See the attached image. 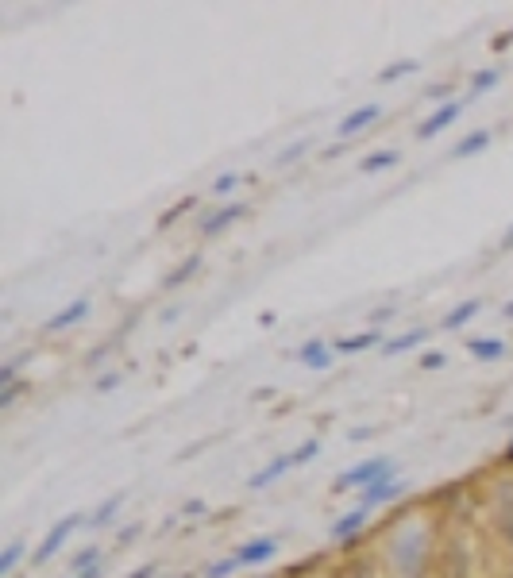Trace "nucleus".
Wrapping results in <instances>:
<instances>
[{"label": "nucleus", "instance_id": "f257e3e1", "mask_svg": "<svg viewBox=\"0 0 513 578\" xmlns=\"http://www.w3.org/2000/svg\"><path fill=\"white\" fill-rule=\"evenodd\" d=\"M429 552H433V540H429V528L424 525L397 528L390 540V559H394L397 578H424V571H429Z\"/></svg>", "mask_w": 513, "mask_h": 578}, {"label": "nucleus", "instance_id": "f03ea898", "mask_svg": "<svg viewBox=\"0 0 513 578\" xmlns=\"http://www.w3.org/2000/svg\"><path fill=\"white\" fill-rule=\"evenodd\" d=\"M390 459H363V462H355L351 471H344L340 479L332 482V494H348V489H367V486H375L382 474H390Z\"/></svg>", "mask_w": 513, "mask_h": 578}, {"label": "nucleus", "instance_id": "7ed1b4c3", "mask_svg": "<svg viewBox=\"0 0 513 578\" xmlns=\"http://www.w3.org/2000/svg\"><path fill=\"white\" fill-rule=\"evenodd\" d=\"M81 513H66L62 520H54V525H51V532H47V540H42L39 544V552H35V563H51L54 555H59L62 552V544L70 540V536H74V528L81 525Z\"/></svg>", "mask_w": 513, "mask_h": 578}, {"label": "nucleus", "instance_id": "20e7f679", "mask_svg": "<svg viewBox=\"0 0 513 578\" xmlns=\"http://www.w3.org/2000/svg\"><path fill=\"white\" fill-rule=\"evenodd\" d=\"M460 116H463V100H444V105L433 108V112L417 124V139H433V135H440V132H448V127L460 120Z\"/></svg>", "mask_w": 513, "mask_h": 578}, {"label": "nucleus", "instance_id": "39448f33", "mask_svg": "<svg viewBox=\"0 0 513 578\" xmlns=\"http://www.w3.org/2000/svg\"><path fill=\"white\" fill-rule=\"evenodd\" d=\"M397 494H406V482H402V479H394V471H390V474H382V479H378L375 486H367V489H363V501H359V505H367V509H378V505L394 501Z\"/></svg>", "mask_w": 513, "mask_h": 578}, {"label": "nucleus", "instance_id": "423d86ee", "mask_svg": "<svg viewBox=\"0 0 513 578\" xmlns=\"http://www.w3.org/2000/svg\"><path fill=\"white\" fill-rule=\"evenodd\" d=\"M378 120H382V108H378V105H359V108H351L344 120H340V143L351 139V135H359V132H367V127L378 124Z\"/></svg>", "mask_w": 513, "mask_h": 578}, {"label": "nucleus", "instance_id": "0eeeda50", "mask_svg": "<svg viewBox=\"0 0 513 578\" xmlns=\"http://www.w3.org/2000/svg\"><path fill=\"white\" fill-rule=\"evenodd\" d=\"M239 216H247V205L244 200H232V205H220L217 212H209L205 220H201V236H220V231L232 228Z\"/></svg>", "mask_w": 513, "mask_h": 578}, {"label": "nucleus", "instance_id": "6e6552de", "mask_svg": "<svg viewBox=\"0 0 513 578\" xmlns=\"http://www.w3.org/2000/svg\"><path fill=\"white\" fill-rule=\"evenodd\" d=\"M278 555V540L275 536H259V540H247L244 547L236 552V559L244 563V567H259V563H270Z\"/></svg>", "mask_w": 513, "mask_h": 578}, {"label": "nucleus", "instance_id": "1a4fd4ad", "mask_svg": "<svg viewBox=\"0 0 513 578\" xmlns=\"http://www.w3.org/2000/svg\"><path fill=\"white\" fill-rule=\"evenodd\" d=\"M297 363L309 367V370H332L336 355L324 340H309V343H302V351H297Z\"/></svg>", "mask_w": 513, "mask_h": 578}, {"label": "nucleus", "instance_id": "9d476101", "mask_svg": "<svg viewBox=\"0 0 513 578\" xmlns=\"http://www.w3.org/2000/svg\"><path fill=\"white\" fill-rule=\"evenodd\" d=\"M290 467H297V462H294V452H286V455H275V459H270L263 471H255L251 479H247V489H266L270 482H278V479H282V474H286Z\"/></svg>", "mask_w": 513, "mask_h": 578}, {"label": "nucleus", "instance_id": "9b49d317", "mask_svg": "<svg viewBox=\"0 0 513 578\" xmlns=\"http://www.w3.org/2000/svg\"><path fill=\"white\" fill-rule=\"evenodd\" d=\"M387 340H382L378 328H367V331H355V336H344L336 340V355H359V351H370V347H382Z\"/></svg>", "mask_w": 513, "mask_h": 578}, {"label": "nucleus", "instance_id": "f8f14e48", "mask_svg": "<svg viewBox=\"0 0 513 578\" xmlns=\"http://www.w3.org/2000/svg\"><path fill=\"white\" fill-rule=\"evenodd\" d=\"M85 316H89V297H78V301H70V305L62 312H54L51 321H47V331H66V328H74L81 324Z\"/></svg>", "mask_w": 513, "mask_h": 578}, {"label": "nucleus", "instance_id": "ddd939ff", "mask_svg": "<svg viewBox=\"0 0 513 578\" xmlns=\"http://www.w3.org/2000/svg\"><path fill=\"white\" fill-rule=\"evenodd\" d=\"M367 517H370V509H367V505H355V509H348V513L340 517L336 525L329 528V536H332L336 544H340V540H351L355 532H359V528L367 525Z\"/></svg>", "mask_w": 513, "mask_h": 578}, {"label": "nucleus", "instance_id": "4468645a", "mask_svg": "<svg viewBox=\"0 0 513 578\" xmlns=\"http://www.w3.org/2000/svg\"><path fill=\"white\" fill-rule=\"evenodd\" d=\"M494 143V132L490 127H475V132H467L460 143L452 147V158H475V154H482Z\"/></svg>", "mask_w": 513, "mask_h": 578}, {"label": "nucleus", "instance_id": "2eb2a0df", "mask_svg": "<svg viewBox=\"0 0 513 578\" xmlns=\"http://www.w3.org/2000/svg\"><path fill=\"white\" fill-rule=\"evenodd\" d=\"M479 309H482V301H479V297H467V301H460L455 309H448V312H444V321H440V328H444V331H455V328H463V324H471L475 316H479Z\"/></svg>", "mask_w": 513, "mask_h": 578}, {"label": "nucleus", "instance_id": "dca6fc26", "mask_svg": "<svg viewBox=\"0 0 513 578\" xmlns=\"http://www.w3.org/2000/svg\"><path fill=\"white\" fill-rule=\"evenodd\" d=\"M498 528L513 544V482H502V489H498Z\"/></svg>", "mask_w": 513, "mask_h": 578}, {"label": "nucleus", "instance_id": "f3484780", "mask_svg": "<svg viewBox=\"0 0 513 578\" xmlns=\"http://www.w3.org/2000/svg\"><path fill=\"white\" fill-rule=\"evenodd\" d=\"M467 351H471L475 359H482V363H494V359H506V340L498 336H479L467 343Z\"/></svg>", "mask_w": 513, "mask_h": 578}, {"label": "nucleus", "instance_id": "a211bd4d", "mask_svg": "<svg viewBox=\"0 0 513 578\" xmlns=\"http://www.w3.org/2000/svg\"><path fill=\"white\" fill-rule=\"evenodd\" d=\"M197 270H201V255H190V258H185L182 266H174V270H170L166 278H163V289H170V294H174V289H182L185 282L193 278Z\"/></svg>", "mask_w": 513, "mask_h": 578}, {"label": "nucleus", "instance_id": "6ab92c4d", "mask_svg": "<svg viewBox=\"0 0 513 578\" xmlns=\"http://www.w3.org/2000/svg\"><path fill=\"white\" fill-rule=\"evenodd\" d=\"M124 505V494H108L101 505H97V513H89L85 517V525H89V532H97V528H105L112 517H117V509Z\"/></svg>", "mask_w": 513, "mask_h": 578}, {"label": "nucleus", "instance_id": "aec40b11", "mask_svg": "<svg viewBox=\"0 0 513 578\" xmlns=\"http://www.w3.org/2000/svg\"><path fill=\"white\" fill-rule=\"evenodd\" d=\"M397 163H402V151L387 147V151H375V154H367L363 163H359V170H363V173H382V170H390V166H397Z\"/></svg>", "mask_w": 513, "mask_h": 578}, {"label": "nucleus", "instance_id": "412c9836", "mask_svg": "<svg viewBox=\"0 0 513 578\" xmlns=\"http://www.w3.org/2000/svg\"><path fill=\"white\" fill-rule=\"evenodd\" d=\"M424 336H429V328H413V331H406V336H394V340H387L382 343V355H402V351H413Z\"/></svg>", "mask_w": 513, "mask_h": 578}, {"label": "nucleus", "instance_id": "4be33fe9", "mask_svg": "<svg viewBox=\"0 0 513 578\" xmlns=\"http://www.w3.org/2000/svg\"><path fill=\"white\" fill-rule=\"evenodd\" d=\"M417 70H421V62H417V58H402V62H390V66H382L375 81H378V85H390V81L406 78V74H417Z\"/></svg>", "mask_w": 513, "mask_h": 578}, {"label": "nucleus", "instance_id": "5701e85b", "mask_svg": "<svg viewBox=\"0 0 513 578\" xmlns=\"http://www.w3.org/2000/svg\"><path fill=\"white\" fill-rule=\"evenodd\" d=\"M89 567H101V544H89L70 559V571H89Z\"/></svg>", "mask_w": 513, "mask_h": 578}, {"label": "nucleus", "instance_id": "b1692460", "mask_svg": "<svg viewBox=\"0 0 513 578\" xmlns=\"http://www.w3.org/2000/svg\"><path fill=\"white\" fill-rule=\"evenodd\" d=\"M498 81H502V70H479V74L471 78V97H482L498 89Z\"/></svg>", "mask_w": 513, "mask_h": 578}, {"label": "nucleus", "instance_id": "393cba45", "mask_svg": "<svg viewBox=\"0 0 513 578\" xmlns=\"http://www.w3.org/2000/svg\"><path fill=\"white\" fill-rule=\"evenodd\" d=\"M20 555H23V540H8V547L0 552V578H8L12 571H16Z\"/></svg>", "mask_w": 513, "mask_h": 578}, {"label": "nucleus", "instance_id": "a878e982", "mask_svg": "<svg viewBox=\"0 0 513 578\" xmlns=\"http://www.w3.org/2000/svg\"><path fill=\"white\" fill-rule=\"evenodd\" d=\"M236 567H239L236 555H232V559H220V563H209V567H205V578H232Z\"/></svg>", "mask_w": 513, "mask_h": 578}, {"label": "nucleus", "instance_id": "bb28decb", "mask_svg": "<svg viewBox=\"0 0 513 578\" xmlns=\"http://www.w3.org/2000/svg\"><path fill=\"white\" fill-rule=\"evenodd\" d=\"M317 455H321V440H305V443L294 452V462H297V467H305V462H312Z\"/></svg>", "mask_w": 513, "mask_h": 578}, {"label": "nucleus", "instance_id": "cd10ccee", "mask_svg": "<svg viewBox=\"0 0 513 578\" xmlns=\"http://www.w3.org/2000/svg\"><path fill=\"white\" fill-rule=\"evenodd\" d=\"M236 185H239V173H220V178L212 182V193H217V197H228V193L236 190Z\"/></svg>", "mask_w": 513, "mask_h": 578}, {"label": "nucleus", "instance_id": "c85d7f7f", "mask_svg": "<svg viewBox=\"0 0 513 578\" xmlns=\"http://www.w3.org/2000/svg\"><path fill=\"white\" fill-rule=\"evenodd\" d=\"M305 151H309V139H297V143H294V147H286V151H282V154H278V166H290V163H294V158H302Z\"/></svg>", "mask_w": 513, "mask_h": 578}, {"label": "nucleus", "instance_id": "c756f323", "mask_svg": "<svg viewBox=\"0 0 513 578\" xmlns=\"http://www.w3.org/2000/svg\"><path fill=\"white\" fill-rule=\"evenodd\" d=\"M193 205H197V197H185V200H178V205H174V209H170V212L163 216V228H170V224L178 220V216H185V212H190Z\"/></svg>", "mask_w": 513, "mask_h": 578}, {"label": "nucleus", "instance_id": "7c9ffc66", "mask_svg": "<svg viewBox=\"0 0 513 578\" xmlns=\"http://www.w3.org/2000/svg\"><path fill=\"white\" fill-rule=\"evenodd\" d=\"M448 367V355L444 351H424L421 355V370H444Z\"/></svg>", "mask_w": 513, "mask_h": 578}, {"label": "nucleus", "instance_id": "2f4dec72", "mask_svg": "<svg viewBox=\"0 0 513 578\" xmlns=\"http://www.w3.org/2000/svg\"><path fill=\"white\" fill-rule=\"evenodd\" d=\"M23 382H16V386H8V389H0V409H12V405H16V397L23 394Z\"/></svg>", "mask_w": 513, "mask_h": 578}, {"label": "nucleus", "instance_id": "473e14b6", "mask_svg": "<svg viewBox=\"0 0 513 578\" xmlns=\"http://www.w3.org/2000/svg\"><path fill=\"white\" fill-rule=\"evenodd\" d=\"M16 367H20V359H8L5 367H0V386H16Z\"/></svg>", "mask_w": 513, "mask_h": 578}, {"label": "nucleus", "instance_id": "72a5a7b5", "mask_svg": "<svg viewBox=\"0 0 513 578\" xmlns=\"http://www.w3.org/2000/svg\"><path fill=\"white\" fill-rule=\"evenodd\" d=\"M117 386H120V374H101V378L93 382V389H97V394H112V389H117Z\"/></svg>", "mask_w": 513, "mask_h": 578}, {"label": "nucleus", "instance_id": "f704fd0d", "mask_svg": "<svg viewBox=\"0 0 513 578\" xmlns=\"http://www.w3.org/2000/svg\"><path fill=\"white\" fill-rule=\"evenodd\" d=\"M182 513H185V517H201V513H205V501H201V498H190V501L182 505Z\"/></svg>", "mask_w": 513, "mask_h": 578}, {"label": "nucleus", "instance_id": "c9c22d12", "mask_svg": "<svg viewBox=\"0 0 513 578\" xmlns=\"http://www.w3.org/2000/svg\"><path fill=\"white\" fill-rule=\"evenodd\" d=\"M444 93H448V85H429V89H424V97H429V100H440Z\"/></svg>", "mask_w": 513, "mask_h": 578}, {"label": "nucleus", "instance_id": "e433bc0d", "mask_svg": "<svg viewBox=\"0 0 513 578\" xmlns=\"http://www.w3.org/2000/svg\"><path fill=\"white\" fill-rule=\"evenodd\" d=\"M387 316H394V305H387V309H378V312H370V324H378V321H387Z\"/></svg>", "mask_w": 513, "mask_h": 578}, {"label": "nucleus", "instance_id": "4c0bfd02", "mask_svg": "<svg viewBox=\"0 0 513 578\" xmlns=\"http://www.w3.org/2000/svg\"><path fill=\"white\" fill-rule=\"evenodd\" d=\"M178 316H182V305H170V309L163 312V324H170V321H178Z\"/></svg>", "mask_w": 513, "mask_h": 578}, {"label": "nucleus", "instance_id": "58836bf2", "mask_svg": "<svg viewBox=\"0 0 513 578\" xmlns=\"http://www.w3.org/2000/svg\"><path fill=\"white\" fill-rule=\"evenodd\" d=\"M70 578H101V567H89V571H78V574H70Z\"/></svg>", "mask_w": 513, "mask_h": 578}, {"label": "nucleus", "instance_id": "ea45409f", "mask_svg": "<svg viewBox=\"0 0 513 578\" xmlns=\"http://www.w3.org/2000/svg\"><path fill=\"white\" fill-rule=\"evenodd\" d=\"M502 251H513V224H509V231L502 236Z\"/></svg>", "mask_w": 513, "mask_h": 578}, {"label": "nucleus", "instance_id": "a19ab883", "mask_svg": "<svg viewBox=\"0 0 513 578\" xmlns=\"http://www.w3.org/2000/svg\"><path fill=\"white\" fill-rule=\"evenodd\" d=\"M105 355H108L105 347H101V351H93V355H89V367H97V363H105Z\"/></svg>", "mask_w": 513, "mask_h": 578}, {"label": "nucleus", "instance_id": "79ce46f5", "mask_svg": "<svg viewBox=\"0 0 513 578\" xmlns=\"http://www.w3.org/2000/svg\"><path fill=\"white\" fill-rule=\"evenodd\" d=\"M151 574H154V567H139V571H132L127 578H151Z\"/></svg>", "mask_w": 513, "mask_h": 578}, {"label": "nucleus", "instance_id": "37998d69", "mask_svg": "<svg viewBox=\"0 0 513 578\" xmlns=\"http://www.w3.org/2000/svg\"><path fill=\"white\" fill-rule=\"evenodd\" d=\"M502 459H506V462H513V436H509V443H506V452H502Z\"/></svg>", "mask_w": 513, "mask_h": 578}, {"label": "nucleus", "instance_id": "c03bdc74", "mask_svg": "<svg viewBox=\"0 0 513 578\" xmlns=\"http://www.w3.org/2000/svg\"><path fill=\"white\" fill-rule=\"evenodd\" d=\"M502 316H506V321H513V301H506V305H502Z\"/></svg>", "mask_w": 513, "mask_h": 578}, {"label": "nucleus", "instance_id": "a18cd8bd", "mask_svg": "<svg viewBox=\"0 0 513 578\" xmlns=\"http://www.w3.org/2000/svg\"><path fill=\"white\" fill-rule=\"evenodd\" d=\"M351 578H367V567H351Z\"/></svg>", "mask_w": 513, "mask_h": 578}, {"label": "nucleus", "instance_id": "49530a36", "mask_svg": "<svg viewBox=\"0 0 513 578\" xmlns=\"http://www.w3.org/2000/svg\"><path fill=\"white\" fill-rule=\"evenodd\" d=\"M509 424H513V416H509Z\"/></svg>", "mask_w": 513, "mask_h": 578}]
</instances>
